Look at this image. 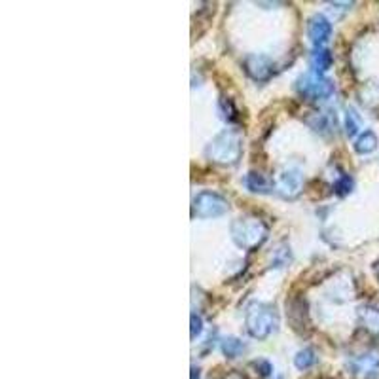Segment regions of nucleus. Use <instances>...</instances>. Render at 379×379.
Listing matches in <instances>:
<instances>
[{
    "label": "nucleus",
    "mask_w": 379,
    "mask_h": 379,
    "mask_svg": "<svg viewBox=\"0 0 379 379\" xmlns=\"http://www.w3.org/2000/svg\"><path fill=\"white\" fill-rule=\"evenodd\" d=\"M218 112H220V118L226 119V122H230V124L239 118L237 106L231 101V97H220V101H218Z\"/></svg>",
    "instance_id": "obj_17"
},
{
    "label": "nucleus",
    "mask_w": 379,
    "mask_h": 379,
    "mask_svg": "<svg viewBox=\"0 0 379 379\" xmlns=\"http://www.w3.org/2000/svg\"><path fill=\"white\" fill-rule=\"evenodd\" d=\"M315 362H317V355L309 347L300 349L296 353V357H294V366H296L298 370H309Z\"/></svg>",
    "instance_id": "obj_19"
},
{
    "label": "nucleus",
    "mask_w": 379,
    "mask_h": 379,
    "mask_svg": "<svg viewBox=\"0 0 379 379\" xmlns=\"http://www.w3.org/2000/svg\"><path fill=\"white\" fill-rule=\"evenodd\" d=\"M376 148H378V137L373 131H365L355 142V150L358 154H372Z\"/></svg>",
    "instance_id": "obj_16"
},
{
    "label": "nucleus",
    "mask_w": 379,
    "mask_h": 379,
    "mask_svg": "<svg viewBox=\"0 0 379 379\" xmlns=\"http://www.w3.org/2000/svg\"><path fill=\"white\" fill-rule=\"evenodd\" d=\"M307 37L315 48H322L327 44L328 38L332 37V23L324 15H313L307 23Z\"/></svg>",
    "instance_id": "obj_9"
},
{
    "label": "nucleus",
    "mask_w": 379,
    "mask_h": 379,
    "mask_svg": "<svg viewBox=\"0 0 379 379\" xmlns=\"http://www.w3.org/2000/svg\"><path fill=\"white\" fill-rule=\"evenodd\" d=\"M230 211V203L216 192H201L192 201V216L197 218H218Z\"/></svg>",
    "instance_id": "obj_5"
},
{
    "label": "nucleus",
    "mask_w": 379,
    "mask_h": 379,
    "mask_svg": "<svg viewBox=\"0 0 379 379\" xmlns=\"http://www.w3.org/2000/svg\"><path fill=\"white\" fill-rule=\"evenodd\" d=\"M351 190H353V179L349 175H342L332 186V192L338 193V195H347V193H351Z\"/></svg>",
    "instance_id": "obj_20"
},
{
    "label": "nucleus",
    "mask_w": 379,
    "mask_h": 379,
    "mask_svg": "<svg viewBox=\"0 0 379 379\" xmlns=\"http://www.w3.org/2000/svg\"><path fill=\"white\" fill-rule=\"evenodd\" d=\"M273 188L277 190L279 195H283L284 200H296L300 193L304 192V179H302V173L298 169H283L277 175Z\"/></svg>",
    "instance_id": "obj_7"
},
{
    "label": "nucleus",
    "mask_w": 379,
    "mask_h": 379,
    "mask_svg": "<svg viewBox=\"0 0 379 379\" xmlns=\"http://www.w3.org/2000/svg\"><path fill=\"white\" fill-rule=\"evenodd\" d=\"M253 366L256 368V372H260L262 378H268V376H271V372H273V366L269 365L268 360H264V358H260V360H254Z\"/></svg>",
    "instance_id": "obj_22"
},
{
    "label": "nucleus",
    "mask_w": 379,
    "mask_h": 379,
    "mask_svg": "<svg viewBox=\"0 0 379 379\" xmlns=\"http://www.w3.org/2000/svg\"><path fill=\"white\" fill-rule=\"evenodd\" d=\"M286 317H289L290 328L298 336H307L311 332V320L307 313V302L302 296H290L286 300Z\"/></svg>",
    "instance_id": "obj_6"
},
{
    "label": "nucleus",
    "mask_w": 379,
    "mask_h": 379,
    "mask_svg": "<svg viewBox=\"0 0 379 379\" xmlns=\"http://www.w3.org/2000/svg\"><path fill=\"white\" fill-rule=\"evenodd\" d=\"M215 6L216 4H207V8H200V10H197V14H195V17H193V29H195L197 25L201 27L200 37L208 29V25H211V21H213Z\"/></svg>",
    "instance_id": "obj_18"
},
{
    "label": "nucleus",
    "mask_w": 379,
    "mask_h": 379,
    "mask_svg": "<svg viewBox=\"0 0 379 379\" xmlns=\"http://www.w3.org/2000/svg\"><path fill=\"white\" fill-rule=\"evenodd\" d=\"M345 131H347V135H349V137H355L358 131L357 114H355L353 110H347V114H345Z\"/></svg>",
    "instance_id": "obj_21"
},
{
    "label": "nucleus",
    "mask_w": 379,
    "mask_h": 379,
    "mask_svg": "<svg viewBox=\"0 0 379 379\" xmlns=\"http://www.w3.org/2000/svg\"><path fill=\"white\" fill-rule=\"evenodd\" d=\"M296 91L309 101H327L334 95V84L319 72H305L296 80Z\"/></svg>",
    "instance_id": "obj_4"
},
{
    "label": "nucleus",
    "mask_w": 379,
    "mask_h": 379,
    "mask_svg": "<svg viewBox=\"0 0 379 379\" xmlns=\"http://www.w3.org/2000/svg\"><path fill=\"white\" fill-rule=\"evenodd\" d=\"M243 67L249 78H253L254 82H268L269 78L275 72V65L269 59L268 55L262 53H251L243 61Z\"/></svg>",
    "instance_id": "obj_8"
},
{
    "label": "nucleus",
    "mask_w": 379,
    "mask_h": 379,
    "mask_svg": "<svg viewBox=\"0 0 379 379\" xmlns=\"http://www.w3.org/2000/svg\"><path fill=\"white\" fill-rule=\"evenodd\" d=\"M192 379H200V370L192 368Z\"/></svg>",
    "instance_id": "obj_24"
},
{
    "label": "nucleus",
    "mask_w": 379,
    "mask_h": 379,
    "mask_svg": "<svg viewBox=\"0 0 379 379\" xmlns=\"http://www.w3.org/2000/svg\"><path fill=\"white\" fill-rule=\"evenodd\" d=\"M205 156L213 164L235 165L243 156V135L237 129H224L208 142Z\"/></svg>",
    "instance_id": "obj_1"
},
{
    "label": "nucleus",
    "mask_w": 379,
    "mask_h": 379,
    "mask_svg": "<svg viewBox=\"0 0 379 379\" xmlns=\"http://www.w3.org/2000/svg\"><path fill=\"white\" fill-rule=\"evenodd\" d=\"M246 345L239 338H233V336H230V338H224L222 340V353L226 355L228 358H237L241 357L243 353H245Z\"/></svg>",
    "instance_id": "obj_15"
},
{
    "label": "nucleus",
    "mask_w": 379,
    "mask_h": 379,
    "mask_svg": "<svg viewBox=\"0 0 379 379\" xmlns=\"http://www.w3.org/2000/svg\"><path fill=\"white\" fill-rule=\"evenodd\" d=\"M190 322H192V332H190V336H192V340H195V338L201 334V330H203V320H201L200 315L192 313V317H190Z\"/></svg>",
    "instance_id": "obj_23"
},
{
    "label": "nucleus",
    "mask_w": 379,
    "mask_h": 379,
    "mask_svg": "<svg viewBox=\"0 0 379 379\" xmlns=\"http://www.w3.org/2000/svg\"><path fill=\"white\" fill-rule=\"evenodd\" d=\"M351 372L362 379H372L379 372V353H365L349 362Z\"/></svg>",
    "instance_id": "obj_10"
},
{
    "label": "nucleus",
    "mask_w": 379,
    "mask_h": 379,
    "mask_svg": "<svg viewBox=\"0 0 379 379\" xmlns=\"http://www.w3.org/2000/svg\"><path fill=\"white\" fill-rule=\"evenodd\" d=\"M246 332L254 340H268L279 327V313L277 307L264 302H253L249 304L245 313Z\"/></svg>",
    "instance_id": "obj_2"
},
{
    "label": "nucleus",
    "mask_w": 379,
    "mask_h": 379,
    "mask_svg": "<svg viewBox=\"0 0 379 379\" xmlns=\"http://www.w3.org/2000/svg\"><path fill=\"white\" fill-rule=\"evenodd\" d=\"M231 239L239 249L256 251L260 249L269 235V228L256 216H241L231 222Z\"/></svg>",
    "instance_id": "obj_3"
},
{
    "label": "nucleus",
    "mask_w": 379,
    "mask_h": 379,
    "mask_svg": "<svg viewBox=\"0 0 379 379\" xmlns=\"http://www.w3.org/2000/svg\"><path fill=\"white\" fill-rule=\"evenodd\" d=\"M245 186L254 193H269L273 190V182L258 171H251L246 175Z\"/></svg>",
    "instance_id": "obj_14"
},
{
    "label": "nucleus",
    "mask_w": 379,
    "mask_h": 379,
    "mask_svg": "<svg viewBox=\"0 0 379 379\" xmlns=\"http://www.w3.org/2000/svg\"><path fill=\"white\" fill-rule=\"evenodd\" d=\"M304 122L311 127L315 133L332 135L336 131V114L330 110L307 112Z\"/></svg>",
    "instance_id": "obj_11"
},
{
    "label": "nucleus",
    "mask_w": 379,
    "mask_h": 379,
    "mask_svg": "<svg viewBox=\"0 0 379 379\" xmlns=\"http://www.w3.org/2000/svg\"><path fill=\"white\" fill-rule=\"evenodd\" d=\"M332 63H334V57H332V53L327 48H315L309 55V65H311L313 72H327L328 68L332 67Z\"/></svg>",
    "instance_id": "obj_13"
},
{
    "label": "nucleus",
    "mask_w": 379,
    "mask_h": 379,
    "mask_svg": "<svg viewBox=\"0 0 379 379\" xmlns=\"http://www.w3.org/2000/svg\"><path fill=\"white\" fill-rule=\"evenodd\" d=\"M360 327L373 338H379V305L366 304L358 309Z\"/></svg>",
    "instance_id": "obj_12"
}]
</instances>
